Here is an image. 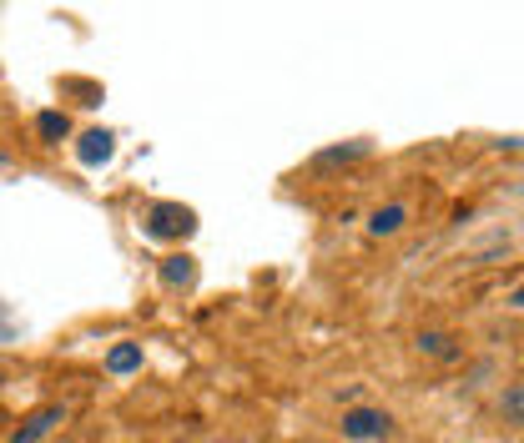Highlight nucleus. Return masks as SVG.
Masks as SVG:
<instances>
[{
  "instance_id": "nucleus-1",
  "label": "nucleus",
  "mask_w": 524,
  "mask_h": 443,
  "mask_svg": "<svg viewBox=\"0 0 524 443\" xmlns=\"http://www.w3.org/2000/svg\"><path fill=\"white\" fill-rule=\"evenodd\" d=\"M196 232V212L182 202H156L146 212V237H162V242H182Z\"/></svg>"
},
{
  "instance_id": "nucleus-5",
  "label": "nucleus",
  "mask_w": 524,
  "mask_h": 443,
  "mask_svg": "<svg viewBox=\"0 0 524 443\" xmlns=\"http://www.w3.org/2000/svg\"><path fill=\"white\" fill-rule=\"evenodd\" d=\"M404 227H408V206L404 202H388V206H378V212L368 216L373 237H393V232H404Z\"/></svg>"
},
{
  "instance_id": "nucleus-11",
  "label": "nucleus",
  "mask_w": 524,
  "mask_h": 443,
  "mask_svg": "<svg viewBox=\"0 0 524 443\" xmlns=\"http://www.w3.org/2000/svg\"><path fill=\"white\" fill-rule=\"evenodd\" d=\"M499 408H504V418H509V423H519V428H524V383H514V388L499 393Z\"/></svg>"
},
{
  "instance_id": "nucleus-12",
  "label": "nucleus",
  "mask_w": 524,
  "mask_h": 443,
  "mask_svg": "<svg viewBox=\"0 0 524 443\" xmlns=\"http://www.w3.org/2000/svg\"><path fill=\"white\" fill-rule=\"evenodd\" d=\"M504 303H509V307H519V313H524V287H514L509 297H504Z\"/></svg>"
},
{
  "instance_id": "nucleus-8",
  "label": "nucleus",
  "mask_w": 524,
  "mask_h": 443,
  "mask_svg": "<svg viewBox=\"0 0 524 443\" xmlns=\"http://www.w3.org/2000/svg\"><path fill=\"white\" fill-rule=\"evenodd\" d=\"M35 131H41V141H66L71 136V116H66V111H41V116H35Z\"/></svg>"
},
{
  "instance_id": "nucleus-6",
  "label": "nucleus",
  "mask_w": 524,
  "mask_h": 443,
  "mask_svg": "<svg viewBox=\"0 0 524 443\" xmlns=\"http://www.w3.org/2000/svg\"><path fill=\"white\" fill-rule=\"evenodd\" d=\"M162 282H166V287H192V282H196V262L186 257V252H172V257L162 262Z\"/></svg>"
},
{
  "instance_id": "nucleus-13",
  "label": "nucleus",
  "mask_w": 524,
  "mask_h": 443,
  "mask_svg": "<svg viewBox=\"0 0 524 443\" xmlns=\"http://www.w3.org/2000/svg\"><path fill=\"white\" fill-rule=\"evenodd\" d=\"M0 162H5V152H0Z\"/></svg>"
},
{
  "instance_id": "nucleus-4",
  "label": "nucleus",
  "mask_w": 524,
  "mask_h": 443,
  "mask_svg": "<svg viewBox=\"0 0 524 443\" xmlns=\"http://www.w3.org/2000/svg\"><path fill=\"white\" fill-rule=\"evenodd\" d=\"M111 152H116V136H111V131H86V136H81V146H76L81 166H101V162H111Z\"/></svg>"
},
{
  "instance_id": "nucleus-2",
  "label": "nucleus",
  "mask_w": 524,
  "mask_h": 443,
  "mask_svg": "<svg viewBox=\"0 0 524 443\" xmlns=\"http://www.w3.org/2000/svg\"><path fill=\"white\" fill-rule=\"evenodd\" d=\"M393 433V418L383 408H348L343 413V438L348 443H383Z\"/></svg>"
},
{
  "instance_id": "nucleus-7",
  "label": "nucleus",
  "mask_w": 524,
  "mask_h": 443,
  "mask_svg": "<svg viewBox=\"0 0 524 443\" xmlns=\"http://www.w3.org/2000/svg\"><path fill=\"white\" fill-rule=\"evenodd\" d=\"M373 152V141H348V146H328L313 156V166H338V162H363Z\"/></svg>"
},
{
  "instance_id": "nucleus-9",
  "label": "nucleus",
  "mask_w": 524,
  "mask_h": 443,
  "mask_svg": "<svg viewBox=\"0 0 524 443\" xmlns=\"http://www.w3.org/2000/svg\"><path fill=\"white\" fill-rule=\"evenodd\" d=\"M106 367L111 373H136V367H142V343H116L106 353Z\"/></svg>"
},
{
  "instance_id": "nucleus-10",
  "label": "nucleus",
  "mask_w": 524,
  "mask_h": 443,
  "mask_svg": "<svg viewBox=\"0 0 524 443\" xmlns=\"http://www.w3.org/2000/svg\"><path fill=\"white\" fill-rule=\"evenodd\" d=\"M418 347H424L428 357H444V363H454V357H458V347H454V337H448V333H418Z\"/></svg>"
},
{
  "instance_id": "nucleus-3",
  "label": "nucleus",
  "mask_w": 524,
  "mask_h": 443,
  "mask_svg": "<svg viewBox=\"0 0 524 443\" xmlns=\"http://www.w3.org/2000/svg\"><path fill=\"white\" fill-rule=\"evenodd\" d=\"M61 423H66V408H61V403H45V408H35L31 418L11 433V443H41V438H51Z\"/></svg>"
}]
</instances>
